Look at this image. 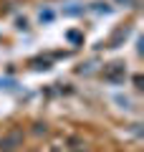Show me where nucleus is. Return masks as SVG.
I'll use <instances>...</instances> for the list:
<instances>
[{"mask_svg": "<svg viewBox=\"0 0 144 152\" xmlns=\"http://www.w3.org/2000/svg\"><path fill=\"white\" fill-rule=\"evenodd\" d=\"M23 129L20 127H13V129H8L5 134H3V140H0V152H13L18 150V147L23 145Z\"/></svg>", "mask_w": 144, "mask_h": 152, "instance_id": "f257e3e1", "label": "nucleus"}, {"mask_svg": "<svg viewBox=\"0 0 144 152\" xmlns=\"http://www.w3.org/2000/svg\"><path fill=\"white\" fill-rule=\"evenodd\" d=\"M104 79L111 84H121L124 79H127V69H124L121 61H111V64L104 66Z\"/></svg>", "mask_w": 144, "mask_h": 152, "instance_id": "f03ea898", "label": "nucleus"}]
</instances>
